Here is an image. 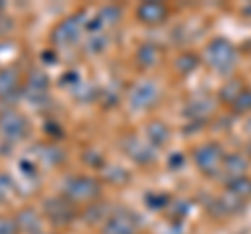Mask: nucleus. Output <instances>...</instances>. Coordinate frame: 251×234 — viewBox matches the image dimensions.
Returning a JSON list of instances; mask_svg holds the SVG:
<instances>
[{
	"label": "nucleus",
	"mask_w": 251,
	"mask_h": 234,
	"mask_svg": "<svg viewBox=\"0 0 251 234\" xmlns=\"http://www.w3.org/2000/svg\"><path fill=\"white\" fill-rule=\"evenodd\" d=\"M67 192H69V197L75 201H86L99 192V186H97V182L88 180V178H77V180H74V186L67 188Z\"/></svg>",
	"instance_id": "f257e3e1"
},
{
	"label": "nucleus",
	"mask_w": 251,
	"mask_h": 234,
	"mask_svg": "<svg viewBox=\"0 0 251 234\" xmlns=\"http://www.w3.org/2000/svg\"><path fill=\"white\" fill-rule=\"evenodd\" d=\"M0 128H2V132H4L6 136L19 138V134L23 132V128H25V121H23L19 115L9 113V115H4L2 119H0Z\"/></svg>",
	"instance_id": "f03ea898"
},
{
	"label": "nucleus",
	"mask_w": 251,
	"mask_h": 234,
	"mask_svg": "<svg viewBox=\"0 0 251 234\" xmlns=\"http://www.w3.org/2000/svg\"><path fill=\"white\" fill-rule=\"evenodd\" d=\"M0 234H15V226H13V222L4 220V217H0Z\"/></svg>",
	"instance_id": "20e7f679"
},
{
	"label": "nucleus",
	"mask_w": 251,
	"mask_h": 234,
	"mask_svg": "<svg viewBox=\"0 0 251 234\" xmlns=\"http://www.w3.org/2000/svg\"><path fill=\"white\" fill-rule=\"evenodd\" d=\"M105 232L107 234H132V230L128 228V224L122 222V220H113L111 224H107Z\"/></svg>",
	"instance_id": "7ed1b4c3"
}]
</instances>
